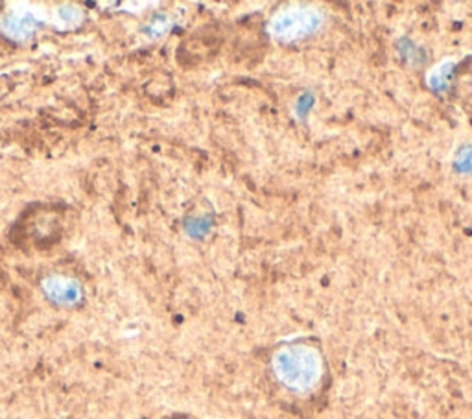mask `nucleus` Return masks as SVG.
<instances>
[]
</instances>
